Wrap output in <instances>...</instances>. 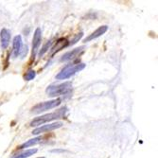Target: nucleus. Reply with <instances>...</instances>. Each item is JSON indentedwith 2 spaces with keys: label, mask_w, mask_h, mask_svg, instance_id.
Returning a JSON list of instances; mask_svg holds the SVG:
<instances>
[{
  "label": "nucleus",
  "mask_w": 158,
  "mask_h": 158,
  "mask_svg": "<svg viewBox=\"0 0 158 158\" xmlns=\"http://www.w3.org/2000/svg\"><path fill=\"white\" fill-rule=\"evenodd\" d=\"M67 107H62L59 110H57L53 113H49V114H43L41 117L35 118H33L31 123L30 126L31 127H40L42 125H44L46 123H49L50 121H54L57 119H60V118H65L66 114H67Z\"/></svg>",
  "instance_id": "nucleus-1"
},
{
  "label": "nucleus",
  "mask_w": 158,
  "mask_h": 158,
  "mask_svg": "<svg viewBox=\"0 0 158 158\" xmlns=\"http://www.w3.org/2000/svg\"><path fill=\"white\" fill-rule=\"evenodd\" d=\"M72 90V82L65 81L60 84H51L46 90V93L50 98H56L59 96L67 95Z\"/></svg>",
  "instance_id": "nucleus-2"
},
{
  "label": "nucleus",
  "mask_w": 158,
  "mask_h": 158,
  "mask_svg": "<svg viewBox=\"0 0 158 158\" xmlns=\"http://www.w3.org/2000/svg\"><path fill=\"white\" fill-rule=\"evenodd\" d=\"M84 68H85V64H83V63H75V64H67L56 75V80L69 79Z\"/></svg>",
  "instance_id": "nucleus-3"
},
{
  "label": "nucleus",
  "mask_w": 158,
  "mask_h": 158,
  "mask_svg": "<svg viewBox=\"0 0 158 158\" xmlns=\"http://www.w3.org/2000/svg\"><path fill=\"white\" fill-rule=\"evenodd\" d=\"M62 102V99L61 98H55V99H51V100H48V102H40L36 105H34L31 112L33 114H41L43 112H46L48 110L53 109L58 107Z\"/></svg>",
  "instance_id": "nucleus-4"
},
{
  "label": "nucleus",
  "mask_w": 158,
  "mask_h": 158,
  "mask_svg": "<svg viewBox=\"0 0 158 158\" xmlns=\"http://www.w3.org/2000/svg\"><path fill=\"white\" fill-rule=\"evenodd\" d=\"M64 125L63 122L61 121H57V122H53V123H48L46 125H42L40 127L35 128L32 131V135H37L43 133H47V132H50V131H54L56 129H59Z\"/></svg>",
  "instance_id": "nucleus-5"
},
{
  "label": "nucleus",
  "mask_w": 158,
  "mask_h": 158,
  "mask_svg": "<svg viewBox=\"0 0 158 158\" xmlns=\"http://www.w3.org/2000/svg\"><path fill=\"white\" fill-rule=\"evenodd\" d=\"M85 50V47L82 46V47H80V48H74L72 50H70L66 53H64L62 58H61V62H70V61H74L76 60L77 58L84 52Z\"/></svg>",
  "instance_id": "nucleus-6"
},
{
  "label": "nucleus",
  "mask_w": 158,
  "mask_h": 158,
  "mask_svg": "<svg viewBox=\"0 0 158 158\" xmlns=\"http://www.w3.org/2000/svg\"><path fill=\"white\" fill-rule=\"evenodd\" d=\"M41 41H42V31L41 28L37 27L34 34H33V39H32V51H31V58L34 60L35 56L37 54V51L39 49V47L41 45Z\"/></svg>",
  "instance_id": "nucleus-7"
},
{
  "label": "nucleus",
  "mask_w": 158,
  "mask_h": 158,
  "mask_svg": "<svg viewBox=\"0 0 158 158\" xmlns=\"http://www.w3.org/2000/svg\"><path fill=\"white\" fill-rule=\"evenodd\" d=\"M108 31V27L107 26H100L99 27H98L97 30L94 31V32H92L91 34H89L87 37H86L84 40H83V42L84 43H87V42H90V41H92V40H94V39H97V38H98L99 36H102V35H103L106 31Z\"/></svg>",
  "instance_id": "nucleus-8"
},
{
  "label": "nucleus",
  "mask_w": 158,
  "mask_h": 158,
  "mask_svg": "<svg viewBox=\"0 0 158 158\" xmlns=\"http://www.w3.org/2000/svg\"><path fill=\"white\" fill-rule=\"evenodd\" d=\"M22 49V37L21 35H16L12 41V56L13 58H17Z\"/></svg>",
  "instance_id": "nucleus-9"
},
{
  "label": "nucleus",
  "mask_w": 158,
  "mask_h": 158,
  "mask_svg": "<svg viewBox=\"0 0 158 158\" xmlns=\"http://www.w3.org/2000/svg\"><path fill=\"white\" fill-rule=\"evenodd\" d=\"M0 41H1V48L3 49H6L10 41V31L8 28H2L0 31Z\"/></svg>",
  "instance_id": "nucleus-10"
},
{
  "label": "nucleus",
  "mask_w": 158,
  "mask_h": 158,
  "mask_svg": "<svg viewBox=\"0 0 158 158\" xmlns=\"http://www.w3.org/2000/svg\"><path fill=\"white\" fill-rule=\"evenodd\" d=\"M67 46H69V42L67 41V39H65V38H61V39H59L58 41L56 42L55 46H54L53 48H50L51 51H52V55H54L56 52L60 51L61 49L66 48Z\"/></svg>",
  "instance_id": "nucleus-11"
},
{
  "label": "nucleus",
  "mask_w": 158,
  "mask_h": 158,
  "mask_svg": "<svg viewBox=\"0 0 158 158\" xmlns=\"http://www.w3.org/2000/svg\"><path fill=\"white\" fill-rule=\"evenodd\" d=\"M43 140V136H37L35 138H31V139H28L27 141H26L25 143H23L22 145H20L18 147L19 150H24L26 148H28V147H32L34 145H37L39 143H41Z\"/></svg>",
  "instance_id": "nucleus-12"
},
{
  "label": "nucleus",
  "mask_w": 158,
  "mask_h": 158,
  "mask_svg": "<svg viewBox=\"0 0 158 158\" xmlns=\"http://www.w3.org/2000/svg\"><path fill=\"white\" fill-rule=\"evenodd\" d=\"M37 152V149H28L19 152L17 153H14L10 158H27Z\"/></svg>",
  "instance_id": "nucleus-13"
},
{
  "label": "nucleus",
  "mask_w": 158,
  "mask_h": 158,
  "mask_svg": "<svg viewBox=\"0 0 158 158\" xmlns=\"http://www.w3.org/2000/svg\"><path fill=\"white\" fill-rule=\"evenodd\" d=\"M52 44H53V42L50 40V41H48L47 43H46V44L44 45V46H43V48H41V51L39 52V56L40 57H42L43 55H44L48 49H50L51 48V46H52Z\"/></svg>",
  "instance_id": "nucleus-14"
},
{
  "label": "nucleus",
  "mask_w": 158,
  "mask_h": 158,
  "mask_svg": "<svg viewBox=\"0 0 158 158\" xmlns=\"http://www.w3.org/2000/svg\"><path fill=\"white\" fill-rule=\"evenodd\" d=\"M36 77V72L34 70H28L27 72H26V74L24 75V80L27 81H32L34 78Z\"/></svg>",
  "instance_id": "nucleus-15"
},
{
  "label": "nucleus",
  "mask_w": 158,
  "mask_h": 158,
  "mask_svg": "<svg viewBox=\"0 0 158 158\" xmlns=\"http://www.w3.org/2000/svg\"><path fill=\"white\" fill-rule=\"evenodd\" d=\"M82 35H83V33L82 32H80V33H78L75 37H74V39L71 41L70 43H69V46H73L74 44H76V43L82 37Z\"/></svg>",
  "instance_id": "nucleus-16"
},
{
  "label": "nucleus",
  "mask_w": 158,
  "mask_h": 158,
  "mask_svg": "<svg viewBox=\"0 0 158 158\" xmlns=\"http://www.w3.org/2000/svg\"><path fill=\"white\" fill-rule=\"evenodd\" d=\"M20 53H21L22 58H24L25 55H27V46H25V47L23 48V49H21Z\"/></svg>",
  "instance_id": "nucleus-17"
},
{
  "label": "nucleus",
  "mask_w": 158,
  "mask_h": 158,
  "mask_svg": "<svg viewBox=\"0 0 158 158\" xmlns=\"http://www.w3.org/2000/svg\"><path fill=\"white\" fill-rule=\"evenodd\" d=\"M52 152H65L64 150H52L51 151Z\"/></svg>",
  "instance_id": "nucleus-18"
},
{
  "label": "nucleus",
  "mask_w": 158,
  "mask_h": 158,
  "mask_svg": "<svg viewBox=\"0 0 158 158\" xmlns=\"http://www.w3.org/2000/svg\"><path fill=\"white\" fill-rule=\"evenodd\" d=\"M37 158H46V157H44V156H41V157H37Z\"/></svg>",
  "instance_id": "nucleus-19"
}]
</instances>
